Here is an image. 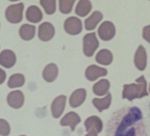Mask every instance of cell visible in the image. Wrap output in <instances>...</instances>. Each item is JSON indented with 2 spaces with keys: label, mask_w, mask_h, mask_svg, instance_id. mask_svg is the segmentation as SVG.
Listing matches in <instances>:
<instances>
[{
  "label": "cell",
  "mask_w": 150,
  "mask_h": 136,
  "mask_svg": "<svg viewBox=\"0 0 150 136\" xmlns=\"http://www.w3.org/2000/svg\"><path fill=\"white\" fill-rule=\"evenodd\" d=\"M142 112L137 107L118 111L108 124L109 136H147L142 119Z\"/></svg>",
  "instance_id": "cell-1"
},
{
  "label": "cell",
  "mask_w": 150,
  "mask_h": 136,
  "mask_svg": "<svg viewBox=\"0 0 150 136\" xmlns=\"http://www.w3.org/2000/svg\"><path fill=\"white\" fill-rule=\"evenodd\" d=\"M136 84L125 85L122 91L123 99H127L129 101L135 99H140L148 95L147 91V82L143 75L136 80Z\"/></svg>",
  "instance_id": "cell-2"
},
{
  "label": "cell",
  "mask_w": 150,
  "mask_h": 136,
  "mask_svg": "<svg viewBox=\"0 0 150 136\" xmlns=\"http://www.w3.org/2000/svg\"><path fill=\"white\" fill-rule=\"evenodd\" d=\"M24 8V5L23 3L8 6L5 12V16L7 21L13 24L21 22L23 19Z\"/></svg>",
  "instance_id": "cell-3"
},
{
  "label": "cell",
  "mask_w": 150,
  "mask_h": 136,
  "mask_svg": "<svg viewBox=\"0 0 150 136\" xmlns=\"http://www.w3.org/2000/svg\"><path fill=\"white\" fill-rule=\"evenodd\" d=\"M99 46L95 32L88 33L83 38V52L85 56L91 57Z\"/></svg>",
  "instance_id": "cell-4"
},
{
  "label": "cell",
  "mask_w": 150,
  "mask_h": 136,
  "mask_svg": "<svg viewBox=\"0 0 150 136\" xmlns=\"http://www.w3.org/2000/svg\"><path fill=\"white\" fill-rule=\"evenodd\" d=\"M98 34L100 39L103 41L111 40L116 34L114 24L109 21H105L99 27Z\"/></svg>",
  "instance_id": "cell-5"
},
{
  "label": "cell",
  "mask_w": 150,
  "mask_h": 136,
  "mask_svg": "<svg viewBox=\"0 0 150 136\" xmlns=\"http://www.w3.org/2000/svg\"><path fill=\"white\" fill-rule=\"evenodd\" d=\"M64 27L65 31L69 34L76 35L80 34L82 31V22L78 17H70L65 21Z\"/></svg>",
  "instance_id": "cell-6"
},
{
  "label": "cell",
  "mask_w": 150,
  "mask_h": 136,
  "mask_svg": "<svg viewBox=\"0 0 150 136\" xmlns=\"http://www.w3.org/2000/svg\"><path fill=\"white\" fill-rule=\"evenodd\" d=\"M55 28L50 22H45L41 24L38 28V37L41 41L47 42L54 37Z\"/></svg>",
  "instance_id": "cell-7"
},
{
  "label": "cell",
  "mask_w": 150,
  "mask_h": 136,
  "mask_svg": "<svg viewBox=\"0 0 150 136\" xmlns=\"http://www.w3.org/2000/svg\"><path fill=\"white\" fill-rule=\"evenodd\" d=\"M24 100L25 98L23 93L19 90L12 91L9 93L6 98L8 105L15 109L21 108L24 103Z\"/></svg>",
  "instance_id": "cell-8"
},
{
  "label": "cell",
  "mask_w": 150,
  "mask_h": 136,
  "mask_svg": "<svg viewBox=\"0 0 150 136\" xmlns=\"http://www.w3.org/2000/svg\"><path fill=\"white\" fill-rule=\"evenodd\" d=\"M107 73L108 72L106 68L96 65L89 66L85 71L86 78L91 81H94L101 77L105 76Z\"/></svg>",
  "instance_id": "cell-9"
},
{
  "label": "cell",
  "mask_w": 150,
  "mask_h": 136,
  "mask_svg": "<svg viewBox=\"0 0 150 136\" xmlns=\"http://www.w3.org/2000/svg\"><path fill=\"white\" fill-rule=\"evenodd\" d=\"M66 99V95H60L53 100L51 105V110L53 117L58 118L62 114L65 107Z\"/></svg>",
  "instance_id": "cell-10"
},
{
  "label": "cell",
  "mask_w": 150,
  "mask_h": 136,
  "mask_svg": "<svg viewBox=\"0 0 150 136\" xmlns=\"http://www.w3.org/2000/svg\"><path fill=\"white\" fill-rule=\"evenodd\" d=\"M86 131L88 133L98 134L101 132L103 123L97 116H92L88 118L84 122Z\"/></svg>",
  "instance_id": "cell-11"
},
{
  "label": "cell",
  "mask_w": 150,
  "mask_h": 136,
  "mask_svg": "<svg viewBox=\"0 0 150 136\" xmlns=\"http://www.w3.org/2000/svg\"><path fill=\"white\" fill-rule=\"evenodd\" d=\"M16 57L14 52L10 50H4L0 55V64L6 68H10L14 66Z\"/></svg>",
  "instance_id": "cell-12"
},
{
  "label": "cell",
  "mask_w": 150,
  "mask_h": 136,
  "mask_svg": "<svg viewBox=\"0 0 150 136\" xmlns=\"http://www.w3.org/2000/svg\"><path fill=\"white\" fill-rule=\"evenodd\" d=\"M147 63V56L145 48L142 45L139 46L134 56V63L138 69L143 71L145 69Z\"/></svg>",
  "instance_id": "cell-13"
},
{
  "label": "cell",
  "mask_w": 150,
  "mask_h": 136,
  "mask_svg": "<svg viewBox=\"0 0 150 136\" xmlns=\"http://www.w3.org/2000/svg\"><path fill=\"white\" fill-rule=\"evenodd\" d=\"M86 91L84 89H79L72 93L69 99L70 106L73 108H78L86 99Z\"/></svg>",
  "instance_id": "cell-14"
},
{
  "label": "cell",
  "mask_w": 150,
  "mask_h": 136,
  "mask_svg": "<svg viewBox=\"0 0 150 136\" xmlns=\"http://www.w3.org/2000/svg\"><path fill=\"white\" fill-rule=\"evenodd\" d=\"M81 121V119L78 114L73 111L66 114L61 119L60 124L62 126H69L72 131H74L78 124Z\"/></svg>",
  "instance_id": "cell-15"
},
{
  "label": "cell",
  "mask_w": 150,
  "mask_h": 136,
  "mask_svg": "<svg viewBox=\"0 0 150 136\" xmlns=\"http://www.w3.org/2000/svg\"><path fill=\"white\" fill-rule=\"evenodd\" d=\"M42 13L41 9L36 6H31L27 9L26 17L29 22L37 23L40 22L42 19Z\"/></svg>",
  "instance_id": "cell-16"
},
{
  "label": "cell",
  "mask_w": 150,
  "mask_h": 136,
  "mask_svg": "<svg viewBox=\"0 0 150 136\" xmlns=\"http://www.w3.org/2000/svg\"><path fill=\"white\" fill-rule=\"evenodd\" d=\"M58 74L57 66L54 63L47 65L42 72V77L47 82H52L56 79Z\"/></svg>",
  "instance_id": "cell-17"
},
{
  "label": "cell",
  "mask_w": 150,
  "mask_h": 136,
  "mask_svg": "<svg viewBox=\"0 0 150 136\" xmlns=\"http://www.w3.org/2000/svg\"><path fill=\"white\" fill-rule=\"evenodd\" d=\"M103 14L99 11H94L89 17L84 21L85 28L88 31L93 30L103 19Z\"/></svg>",
  "instance_id": "cell-18"
},
{
  "label": "cell",
  "mask_w": 150,
  "mask_h": 136,
  "mask_svg": "<svg viewBox=\"0 0 150 136\" xmlns=\"http://www.w3.org/2000/svg\"><path fill=\"white\" fill-rule=\"evenodd\" d=\"M36 33V27L29 24H24L21 26L19 34L22 39L29 41L34 37Z\"/></svg>",
  "instance_id": "cell-19"
},
{
  "label": "cell",
  "mask_w": 150,
  "mask_h": 136,
  "mask_svg": "<svg viewBox=\"0 0 150 136\" xmlns=\"http://www.w3.org/2000/svg\"><path fill=\"white\" fill-rule=\"evenodd\" d=\"M91 9L92 4L91 1L88 0H81L77 4L75 11L76 14L79 16L84 17L91 12Z\"/></svg>",
  "instance_id": "cell-20"
},
{
  "label": "cell",
  "mask_w": 150,
  "mask_h": 136,
  "mask_svg": "<svg viewBox=\"0 0 150 136\" xmlns=\"http://www.w3.org/2000/svg\"><path fill=\"white\" fill-rule=\"evenodd\" d=\"M113 60L112 53L107 49L100 50L96 56V60L97 63L104 66H109Z\"/></svg>",
  "instance_id": "cell-21"
},
{
  "label": "cell",
  "mask_w": 150,
  "mask_h": 136,
  "mask_svg": "<svg viewBox=\"0 0 150 136\" xmlns=\"http://www.w3.org/2000/svg\"><path fill=\"white\" fill-rule=\"evenodd\" d=\"M110 84L108 80L103 79L97 82L93 87V91L96 95L103 96L108 93Z\"/></svg>",
  "instance_id": "cell-22"
},
{
  "label": "cell",
  "mask_w": 150,
  "mask_h": 136,
  "mask_svg": "<svg viewBox=\"0 0 150 136\" xmlns=\"http://www.w3.org/2000/svg\"><path fill=\"white\" fill-rule=\"evenodd\" d=\"M112 100V95L110 93H108V95L103 99H98L95 98L92 100V103L94 106L97 108L100 113L104 110L108 109L110 106Z\"/></svg>",
  "instance_id": "cell-23"
},
{
  "label": "cell",
  "mask_w": 150,
  "mask_h": 136,
  "mask_svg": "<svg viewBox=\"0 0 150 136\" xmlns=\"http://www.w3.org/2000/svg\"><path fill=\"white\" fill-rule=\"evenodd\" d=\"M25 77L22 74L16 73L11 75L8 81V86L10 88L22 87L25 83Z\"/></svg>",
  "instance_id": "cell-24"
},
{
  "label": "cell",
  "mask_w": 150,
  "mask_h": 136,
  "mask_svg": "<svg viewBox=\"0 0 150 136\" xmlns=\"http://www.w3.org/2000/svg\"><path fill=\"white\" fill-rule=\"evenodd\" d=\"M40 3L47 14H52L56 11V1L55 0H42Z\"/></svg>",
  "instance_id": "cell-25"
},
{
  "label": "cell",
  "mask_w": 150,
  "mask_h": 136,
  "mask_svg": "<svg viewBox=\"0 0 150 136\" xmlns=\"http://www.w3.org/2000/svg\"><path fill=\"white\" fill-rule=\"evenodd\" d=\"M75 0H60L59 1V11L63 14H68L72 11Z\"/></svg>",
  "instance_id": "cell-26"
},
{
  "label": "cell",
  "mask_w": 150,
  "mask_h": 136,
  "mask_svg": "<svg viewBox=\"0 0 150 136\" xmlns=\"http://www.w3.org/2000/svg\"><path fill=\"white\" fill-rule=\"evenodd\" d=\"M0 130L1 136H8L10 133V126L9 124L5 120L1 119L0 120Z\"/></svg>",
  "instance_id": "cell-27"
},
{
  "label": "cell",
  "mask_w": 150,
  "mask_h": 136,
  "mask_svg": "<svg viewBox=\"0 0 150 136\" xmlns=\"http://www.w3.org/2000/svg\"><path fill=\"white\" fill-rule=\"evenodd\" d=\"M143 37L144 39L150 43V25L144 27L143 31Z\"/></svg>",
  "instance_id": "cell-28"
},
{
  "label": "cell",
  "mask_w": 150,
  "mask_h": 136,
  "mask_svg": "<svg viewBox=\"0 0 150 136\" xmlns=\"http://www.w3.org/2000/svg\"><path fill=\"white\" fill-rule=\"evenodd\" d=\"M85 136H98L97 134L94 133H89L88 134H86Z\"/></svg>",
  "instance_id": "cell-29"
},
{
  "label": "cell",
  "mask_w": 150,
  "mask_h": 136,
  "mask_svg": "<svg viewBox=\"0 0 150 136\" xmlns=\"http://www.w3.org/2000/svg\"><path fill=\"white\" fill-rule=\"evenodd\" d=\"M149 91H150V88H149Z\"/></svg>",
  "instance_id": "cell-30"
},
{
  "label": "cell",
  "mask_w": 150,
  "mask_h": 136,
  "mask_svg": "<svg viewBox=\"0 0 150 136\" xmlns=\"http://www.w3.org/2000/svg\"><path fill=\"white\" fill-rule=\"evenodd\" d=\"M24 136V135H22V136Z\"/></svg>",
  "instance_id": "cell-31"
},
{
  "label": "cell",
  "mask_w": 150,
  "mask_h": 136,
  "mask_svg": "<svg viewBox=\"0 0 150 136\" xmlns=\"http://www.w3.org/2000/svg\"></svg>",
  "instance_id": "cell-32"
}]
</instances>
